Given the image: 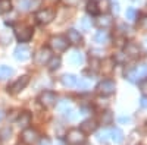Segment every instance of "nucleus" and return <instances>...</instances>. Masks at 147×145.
<instances>
[{
    "instance_id": "nucleus-7",
    "label": "nucleus",
    "mask_w": 147,
    "mask_h": 145,
    "mask_svg": "<svg viewBox=\"0 0 147 145\" xmlns=\"http://www.w3.org/2000/svg\"><path fill=\"white\" fill-rule=\"evenodd\" d=\"M38 101L41 103V106L44 107H53L56 104V94L52 91H44L40 94V98Z\"/></svg>"
},
{
    "instance_id": "nucleus-6",
    "label": "nucleus",
    "mask_w": 147,
    "mask_h": 145,
    "mask_svg": "<svg viewBox=\"0 0 147 145\" xmlns=\"http://www.w3.org/2000/svg\"><path fill=\"white\" fill-rule=\"evenodd\" d=\"M37 21L40 23H50L53 19H55V10L52 9H43V10H38L35 15Z\"/></svg>"
},
{
    "instance_id": "nucleus-19",
    "label": "nucleus",
    "mask_w": 147,
    "mask_h": 145,
    "mask_svg": "<svg viewBox=\"0 0 147 145\" xmlns=\"http://www.w3.org/2000/svg\"><path fill=\"white\" fill-rule=\"evenodd\" d=\"M30 122H31V116H30V113H21V116H19V119H18V126L19 128H27L28 125H30Z\"/></svg>"
},
{
    "instance_id": "nucleus-35",
    "label": "nucleus",
    "mask_w": 147,
    "mask_h": 145,
    "mask_svg": "<svg viewBox=\"0 0 147 145\" xmlns=\"http://www.w3.org/2000/svg\"><path fill=\"white\" fill-rule=\"evenodd\" d=\"M118 122H119V123H129V122H131V117H128V116H121V117H118Z\"/></svg>"
},
{
    "instance_id": "nucleus-13",
    "label": "nucleus",
    "mask_w": 147,
    "mask_h": 145,
    "mask_svg": "<svg viewBox=\"0 0 147 145\" xmlns=\"http://www.w3.org/2000/svg\"><path fill=\"white\" fill-rule=\"evenodd\" d=\"M60 82H62V85H63V87L72 88V87H75V85H77V82H78V79L75 78V75H71V74H66V75H63L62 78H60Z\"/></svg>"
},
{
    "instance_id": "nucleus-22",
    "label": "nucleus",
    "mask_w": 147,
    "mask_h": 145,
    "mask_svg": "<svg viewBox=\"0 0 147 145\" xmlns=\"http://www.w3.org/2000/svg\"><path fill=\"white\" fill-rule=\"evenodd\" d=\"M69 62L71 63H74V65H82V62H84V56H82V53H80V51H74L72 54H71V57H69Z\"/></svg>"
},
{
    "instance_id": "nucleus-38",
    "label": "nucleus",
    "mask_w": 147,
    "mask_h": 145,
    "mask_svg": "<svg viewBox=\"0 0 147 145\" xmlns=\"http://www.w3.org/2000/svg\"><path fill=\"white\" fill-rule=\"evenodd\" d=\"M100 9L102 10H107V6H109V2H107V0H102V2H100Z\"/></svg>"
},
{
    "instance_id": "nucleus-39",
    "label": "nucleus",
    "mask_w": 147,
    "mask_h": 145,
    "mask_svg": "<svg viewBox=\"0 0 147 145\" xmlns=\"http://www.w3.org/2000/svg\"><path fill=\"white\" fill-rule=\"evenodd\" d=\"M112 10H113V13H115V15H118V13H119V5L115 3V5L112 6Z\"/></svg>"
},
{
    "instance_id": "nucleus-2",
    "label": "nucleus",
    "mask_w": 147,
    "mask_h": 145,
    "mask_svg": "<svg viewBox=\"0 0 147 145\" xmlns=\"http://www.w3.org/2000/svg\"><path fill=\"white\" fill-rule=\"evenodd\" d=\"M97 91L102 95H112L116 91V84L110 79H105L97 85Z\"/></svg>"
},
{
    "instance_id": "nucleus-26",
    "label": "nucleus",
    "mask_w": 147,
    "mask_h": 145,
    "mask_svg": "<svg viewBox=\"0 0 147 145\" xmlns=\"http://www.w3.org/2000/svg\"><path fill=\"white\" fill-rule=\"evenodd\" d=\"M125 16H127V19L128 21H136V18H137V10L134 9V7H129V9H127V13H125Z\"/></svg>"
},
{
    "instance_id": "nucleus-40",
    "label": "nucleus",
    "mask_w": 147,
    "mask_h": 145,
    "mask_svg": "<svg viewBox=\"0 0 147 145\" xmlns=\"http://www.w3.org/2000/svg\"><path fill=\"white\" fill-rule=\"evenodd\" d=\"M90 54H94V57H100V54H103L102 51H99V50H91L90 51Z\"/></svg>"
},
{
    "instance_id": "nucleus-21",
    "label": "nucleus",
    "mask_w": 147,
    "mask_h": 145,
    "mask_svg": "<svg viewBox=\"0 0 147 145\" xmlns=\"http://www.w3.org/2000/svg\"><path fill=\"white\" fill-rule=\"evenodd\" d=\"M112 122H113V114H112V112H105L103 114H102V117H100V123L103 125V126H109V125H112Z\"/></svg>"
},
{
    "instance_id": "nucleus-43",
    "label": "nucleus",
    "mask_w": 147,
    "mask_h": 145,
    "mask_svg": "<svg viewBox=\"0 0 147 145\" xmlns=\"http://www.w3.org/2000/svg\"><path fill=\"white\" fill-rule=\"evenodd\" d=\"M146 44H147V38H146Z\"/></svg>"
},
{
    "instance_id": "nucleus-1",
    "label": "nucleus",
    "mask_w": 147,
    "mask_h": 145,
    "mask_svg": "<svg viewBox=\"0 0 147 145\" xmlns=\"http://www.w3.org/2000/svg\"><path fill=\"white\" fill-rule=\"evenodd\" d=\"M66 144L68 145H84L85 135L81 129H72L66 134Z\"/></svg>"
},
{
    "instance_id": "nucleus-12",
    "label": "nucleus",
    "mask_w": 147,
    "mask_h": 145,
    "mask_svg": "<svg viewBox=\"0 0 147 145\" xmlns=\"http://www.w3.org/2000/svg\"><path fill=\"white\" fill-rule=\"evenodd\" d=\"M140 54V45L136 43H127L125 45V56L129 57H137Z\"/></svg>"
},
{
    "instance_id": "nucleus-11",
    "label": "nucleus",
    "mask_w": 147,
    "mask_h": 145,
    "mask_svg": "<svg viewBox=\"0 0 147 145\" xmlns=\"http://www.w3.org/2000/svg\"><path fill=\"white\" fill-rule=\"evenodd\" d=\"M66 40H68V43H71L74 45H78V44H81L82 37H81V34L77 29H69L66 32Z\"/></svg>"
},
{
    "instance_id": "nucleus-18",
    "label": "nucleus",
    "mask_w": 147,
    "mask_h": 145,
    "mask_svg": "<svg viewBox=\"0 0 147 145\" xmlns=\"http://www.w3.org/2000/svg\"><path fill=\"white\" fill-rule=\"evenodd\" d=\"M110 136H112V139L116 142V144H121L122 141H124V132H122L119 128H115V129H112L110 130V134H109Z\"/></svg>"
},
{
    "instance_id": "nucleus-30",
    "label": "nucleus",
    "mask_w": 147,
    "mask_h": 145,
    "mask_svg": "<svg viewBox=\"0 0 147 145\" xmlns=\"http://www.w3.org/2000/svg\"><path fill=\"white\" fill-rule=\"evenodd\" d=\"M41 5H43V0H30V9L32 10H37Z\"/></svg>"
},
{
    "instance_id": "nucleus-14",
    "label": "nucleus",
    "mask_w": 147,
    "mask_h": 145,
    "mask_svg": "<svg viewBox=\"0 0 147 145\" xmlns=\"http://www.w3.org/2000/svg\"><path fill=\"white\" fill-rule=\"evenodd\" d=\"M96 128H97V125H96V122L94 120H84V122L80 125V129L84 132V134H91V132H94L96 130Z\"/></svg>"
},
{
    "instance_id": "nucleus-10",
    "label": "nucleus",
    "mask_w": 147,
    "mask_h": 145,
    "mask_svg": "<svg viewBox=\"0 0 147 145\" xmlns=\"http://www.w3.org/2000/svg\"><path fill=\"white\" fill-rule=\"evenodd\" d=\"M32 37V29L30 27H21L16 29V38L21 41V43H25V41H30Z\"/></svg>"
},
{
    "instance_id": "nucleus-28",
    "label": "nucleus",
    "mask_w": 147,
    "mask_h": 145,
    "mask_svg": "<svg viewBox=\"0 0 147 145\" xmlns=\"http://www.w3.org/2000/svg\"><path fill=\"white\" fill-rule=\"evenodd\" d=\"M81 25H82V28H84L85 31H88V29H91L93 22H91V19H90L88 16H85V18H82V21H81Z\"/></svg>"
},
{
    "instance_id": "nucleus-36",
    "label": "nucleus",
    "mask_w": 147,
    "mask_h": 145,
    "mask_svg": "<svg viewBox=\"0 0 147 145\" xmlns=\"http://www.w3.org/2000/svg\"><path fill=\"white\" fill-rule=\"evenodd\" d=\"M140 27H141V28H144V29H147V15H146V16H143V18L140 19Z\"/></svg>"
},
{
    "instance_id": "nucleus-27",
    "label": "nucleus",
    "mask_w": 147,
    "mask_h": 145,
    "mask_svg": "<svg viewBox=\"0 0 147 145\" xmlns=\"http://www.w3.org/2000/svg\"><path fill=\"white\" fill-rule=\"evenodd\" d=\"M12 9V5L9 0H0V12H9Z\"/></svg>"
},
{
    "instance_id": "nucleus-23",
    "label": "nucleus",
    "mask_w": 147,
    "mask_h": 145,
    "mask_svg": "<svg viewBox=\"0 0 147 145\" xmlns=\"http://www.w3.org/2000/svg\"><path fill=\"white\" fill-rule=\"evenodd\" d=\"M12 74H13V69H12V67H9V66H0V81L10 78Z\"/></svg>"
},
{
    "instance_id": "nucleus-16",
    "label": "nucleus",
    "mask_w": 147,
    "mask_h": 145,
    "mask_svg": "<svg viewBox=\"0 0 147 145\" xmlns=\"http://www.w3.org/2000/svg\"><path fill=\"white\" fill-rule=\"evenodd\" d=\"M96 23H97V27H100V28H110L113 25V19L106 15V16H100L96 21Z\"/></svg>"
},
{
    "instance_id": "nucleus-4",
    "label": "nucleus",
    "mask_w": 147,
    "mask_h": 145,
    "mask_svg": "<svg viewBox=\"0 0 147 145\" xmlns=\"http://www.w3.org/2000/svg\"><path fill=\"white\" fill-rule=\"evenodd\" d=\"M28 82H30V76L24 75V76L18 78L13 84H12V85L7 88V91H9L10 94H18V92H21L24 88H25V87L28 85Z\"/></svg>"
},
{
    "instance_id": "nucleus-8",
    "label": "nucleus",
    "mask_w": 147,
    "mask_h": 145,
    "mask_svg": "<svg viewBox=\"0 0 147 145\" xmlns=\"http://www.w3.org/2000/svg\"><path fill=\"white\" fill-rule=\"evenodd\" d=\"M22 142L27 145H34L37 141H38V132L35 129H25L22 132Z\"/></svg>"
},
{
    "instance_id": "nucleus-34",
    "label": "nucleus",
    "mask_w": 147,
    "mask_h": 145,
    "mask_svg": "<svg viewBox=\"0 0 147 145\" xmlns=\"http://www.w3.org/2000/svg\"><path fill=\"white\" fill-rule=\"evenodd\" d=\"M65 6H77L80 3V0H62Z\"/></svg>"
},
{
    "instance_id": "nucleus-20",
    "label": "nucleus",
    "mask_w": 147,
    "mask_h": 145,
    "mask_svg": "<svg viewBox=\"0 0 147 145\" xmlns=\"http://www.w3.org/2000/svg\"><path fill=\"white\" fill-rule=\"evenodd\" d=\"M146 74H147V67H146L144 65H138V66L134 67V75H136L137 82H138L141 78H144V76H146Z\"/></svg>"
},
{
    "instance_id": "nucleus-3",
    "label": "nucleus",
    "mask_w": 147,
    "mask_h": 145,
    "mask_svg": "<svg viewBox=\"0 0 147 145\" xmlns=\"http://www.w3.org/2000/svg\"><path fill=\"white\" fill-rule=\"evenodd\" d=\"M50 57H52V50H50V48H47V47H43V48H40V50L35 53L34 62L37 65L43 66V65H46L49 60H50Z\"/></svg>"
},
{
    "instance_id": "nucleus-42",
    "label": "nucleus",
    "mask_w": 147,
    "mask_h": 145,
    "mask_svg": "<svg viewBox=\"0 0 147 145\" xmlns=\"http://www.w3.org/2000/svg\"><path fill=\"white\" fill-rule=\"evenodd\" d=\"M3 116H5V113H3L2 110H0V120H2V119H3Z\"/></svg>"
},
{
    "instance_id": "nucleus-24",
    "label": "nucleus",
    "mask_w": 147,
    "mask_h": 145,
    "mask_svg": "<svg viewBox=\"0 0 147 145\" xmlns=\"http://www.w3.org/2000/svg\"><path fill=\"white\" fill-rule=\"evenodd\" d=\"M47 63H49V69L50 70H56L60 66V57H50V60Z\"/></svg>"
},
{
    "instance_id": "nucleus-5",
    "label": "nucleus",
    "mask_w": 147,
    "mask_h": 145,
    "mask_svg": "<svg viewBox=\"0 0 147 145\" xmlns=\"http://www.w3.org/2000/svg\"><path fill=\"white\" fill-rule=\"evenodd\" d=\"M50 47L56 53H62L68 48V40L65 37H53L50 40Z\"/></svg>"
},
{
    "instance_id": "nucleus-32",
    "label": "nucleus",
    "mask_w": 147,
    "mask_h": 145,
    "mask_svg": "<svg viewBox=\"0 0 147 145\" xmlns=\"http://www.w3.org/2000/svg\"><path fill=\"white\" fill-rule=\"evenodd\" d=\"M140 91L143 92L144 97H147V78L140 81Z\"/></svg>"
},
{
    "instance_id": "nucleus-29",
    "label": "nucleus",
    "mask_w": 147,
    "mask_h": 145,
    "mask_svg": "<svg viewBox=\"0 0 147 145\" xmlns=\"http://www.w3.org/2000/svg\"><path fill=\"white\" fill-rule=\"evenodd\" d=\"M107 136H109V132L100 130L99 134H97V141H99V142H106L107 141Z\"/></svg>"
},
{
    "instance_id": "nucleus-41",
    "label": "nucleus",
    "mask_w": 147,
    "mask_h": 145,
    "mask_svg": "<svg viewBox=\"0 0 147 145\" xmlns=\"http://www.w3.org/2000/svg\"><path fill=\"white\" fill-rule=\"evenodd\" d=\"M40 145H52V142L49 141V139H43V141L40 142Z\"/></svg>"
},
{
    "instance_id": "nucleus-17",
    "label": "nucleus",
    "mask_w": 147,
    "mask_h": 145,
    "mask_svg": "<svg viewBox=\"0 0 147 145\" xmlns=\"http://www.w3.org/2000/svg\"><path fill=\"white\" fill-rule=\"evenodd\" d=\"M91 82H93V78H81L80 82H77L78 91H87V90H90Z\"/></svg>"
},
{
    "instance_id": "nucleus-33",
    "label": "nucleus",
    "mask_w": 147,
    "mask_h": 145,
    "mask_svg": "<svg viewBox=\"0 0 147 145\" xmlns=\"http://www.w3.org/2000/svg\"><path fill=\"white\" fill-rule=\"evenodd\" d=\"M18 6L21 10H28L30 9V0H19Z\"/></svg>"
},
{
    "instance_id": "nucleus-37",
    "label": "nucleus",
    "mask_w": 147,
    "mask_h": 145,
    "mask_svg": "<svg viewBox=\"0 0 147 145\" xmlns=\"http://www.w3.org/2000/svg\"><path fill=\"white\" fill-rule=\"evenodd\" d=\"M140 106L143 107V108H147V97H141V100H140Z\"/></svg>"
},
{
    "instance_id": "nucleus-25",
    "label": "nucleus",
    "mask_w": 147,
    "mask_h": 145,
    "mask_svg": "<svg viewBox=\"0 0 147 145\" xmlns=\"http://www.w3.org/2000/svg\"><path fill=\"white\" fill-rule=\"evenodd\" d=\"M87 12L91 15H96L97 12H99V7H97V3L94 2V0H88L87 3Z\"/></svg>"
},
{
    "instance_id": "nucleus-15",
    "label": "nucleus",
    "mask_w": 147,
    "mask_h": 145,
    "mask_svg": "<svg viewBox=\"0 0 147 145\" xmlns=\"http://www.w3.org/2000/svg\"><path fill=\"white\" fill-rule=\"evenodd\" d=\"M94 41L97 44H106V43H109V34H107V31H105V29L97 31V34L94 35Z\"/></svg>"
},
{
    "instance_id": "nucleus-9",
    "label": "nucleus",
    "mask_w": 147,
    "mask_h": 145,
    "mask_svg": "<svg viewBox=\"0 0 147 145\" xmlns=\"http://www.w3.org/2000/svg\"><path fill=\"white\" fill-rule=\"evenodd\" d=\"M31 51L27 45H18L13 51V57L18 60V62H24V60H27L30 57Z\"/></svg>"
},
{
    "instance_id": "nucleus-31",
    "label": "nucleus",
    "mask_w": 147,
    "mask_h": 145,
    "mask_svg": "<svg viewBox=\"0 0 147 145\" xmlns=\"http://www.w3.org/2000/svg\"><path fill=\"white\" fill-rule=\"evenodd\" d=\"M10 134H12L10 128H9V126H6V128H3V129H2V132H0V136H2V139H7V138L10 136Z\"/></svg>"
}]
</instances>
